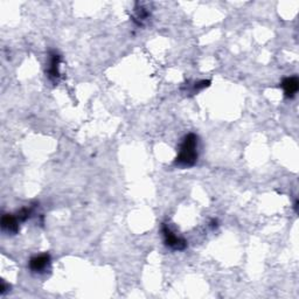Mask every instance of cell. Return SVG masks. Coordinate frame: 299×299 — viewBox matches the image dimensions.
Here are the masks:
<instances>
[{"label":"cell","mask_w":299,"mask_h":299,"mask_svg":"<svg viewBox=\"0 0 299 299\" xmlns=\"http://www.w3.org/2000/svg\"><path fill=\"white\" fill-rule=\"evenodd\" d=\"M19 220L17 216L12 214H5L1 218L2 230L8 234H17L19 232Z\"/></svg>","instance_id":"obj_5"},{"label":"cell","mask_w":299,"mask_h":299,"mask_svg":"<svg viewBox=\"0 0 299 299\" xmlns=\"http://www.w3.org/2000/svg\"><path fill=\"white\" fill-rule=\"evenodd\" d=\"M32 213H33V209H32L31 207H25V208L20 209L16 216L20 222H25V221H27L29 218H31Z\"/></svg>","instance_id":"obj_8"},{"label":"cell","mask_w":299,"mask_h":299,"mask_svg":"<svg viewBox=\"0 0 299 299\" xmlns=\"http://www.w3.org/2000/svg\"><path fill=\"white\" fill-rule=\"evenodd\" d=\"M198 161V136L188 133L182 139L176 164L182 167H191Z\"/></svg>","instance_id":"obj_1"},{"label":"cell","mask_w":299,"mask_h":299,"mask_svg":"<svg viewBox=\"0 0 299 299\" xmlns=\"http://www.w3.org/2000/svg\"><path fill=\"white\" fill-rule=\"evenodd\" d=\"M150 17L149 11H146V8L140 6L139 8H136V17H135V21L138 23V25H141L144 20H146L147 18Z\"/></svg>","instance_id":"obj_7"},{"label":"cell","mask_w":299,"mask_h":299,"mask_svg":"<svg viewBox=\"0 0 299 299\" xmlns=\"http://www.w3.org/2000/svg\"><path fill=\"white\" fill-rule=\"evenodd\" d=\"M209 85H211V82L206 81V80H203V81H200V82H197V83L193 85V93H198V91L202 90V89L209 87Z\"/></svg>","instance_id":"obj_9"},{"label":"cell","mask_w":299,"mask_h":299,"mask_svg":"<svg viewBox=\"0 0 299 299\" xmlns=\"http://www.w3.org/2000/svg\"><path fill=\"white\" fill-rule=\"evenodd\" d=\"M50 265L49 254H42V255L35 256L29 260V269L33 272H44Z\"/></svg>","instance_id":"obj_4"},{"label":"cell","mask_w":299,"mask_h":299,"mask_svg":"<svg viewBox=\"0 0 299 299\" xmlns=\"http://www.w3.org/2000/svg\"><path fill=\"white\" fill-rule=\"evenodd\" d=\"M161 233L162 235H164L165 244H166L167 247H170L174 250H183L187 248V241H186L185 239L177 236L176 234L170 229V227H168L167 224H162Z\"/></svg>","instance_id":"obj_2"},{"label":"cell","mask_w":299,"mask_h":299,"mask_svg":"<svg viewBox=\"0 0 299 299\" xmlns=\"http://www.w3.org/2000/svg\"><path fill=\"white\" fill-rule=\"evenodd\" d=\"M280 85H282L285 96L289 97V99H292L297 94L299 89V81L296 76H291V78L284 79Z\"/></svg>","instance_id":"obj_6"},{"label":"cell","mask_w":299,"mask_h":299,"mask_svg":"<svg viewBox=\"0 0 299 299\" xmlns=\"http://www.w3.org/2000/svg\"><path fill=\"white\" fill-rule=\"evenodd\" d=\"M60 63H61V56L58 54L56 52H50V58H49V66L47 74H48V78L52 82L56 83L59 78H60Z\"/></svg>","instance_id":"obj_3"}]
</instances>
